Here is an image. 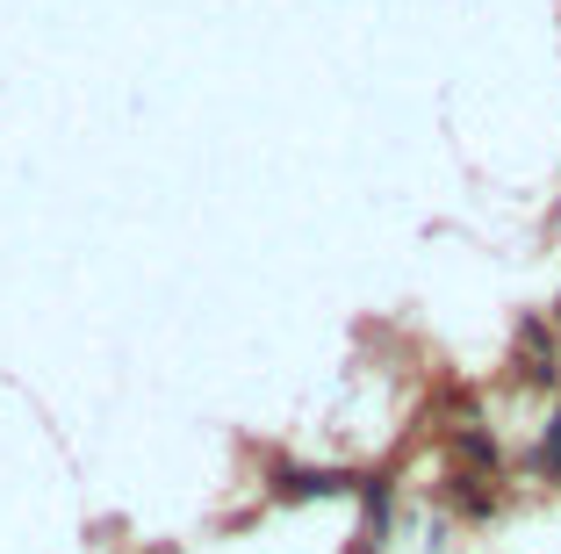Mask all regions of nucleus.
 Masks as SVG:
<instances>
[{"instance_id":"obj_1","label":"nucleus","mask_w":561,"mask_h":554,"mask_svg":"<svg viewBox=\"0 0 561 554\" xmlns=\"http://www.w3.org/2000/svg\"><path fill=\"white\" fill-rule=\"evenodd\" d=\"M540 468L561 475V410H554V425H547V440H540Z\"/></svg>"}]
</instances>
